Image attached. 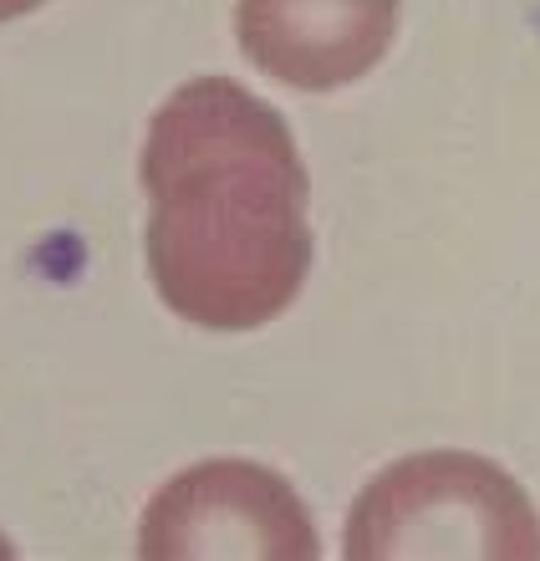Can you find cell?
I'll use <instances>...</instances> for the list:
<instances>
[{"label": "cell", "mask_w": 540, "mask_h": 561, "mask_svg": "<svg viewBox=\"0 0 540 561\" xmlns=\"http://www.w3.org/2000/svg\"><path fill=\"white\" fill-rule=\"evenodd\" d=\"M36 5H46V0H0V21H15V15L36 11Z\"/></svg>", "instance_id": "obj_5"}, {"label": "cell", "mask_w": 540, "mask_h": 561, "mask_svg": "<svg viewBox=\"0 0 540 561\" xmlns=\"http://www.w3.org/2000/svg\"><path fill=\"white\" fill-rule=\"evenodd\" d=\"M138 551L153 561H311L322 541L286 474L205 459L153 495Z\"/></svg>", "instance_id": "obj_3"}, {"label": "cell", "mask_w": 540, "mask_h": 561, "mask_svg": "<svg viewBox=\"0 0 540 561\" xmlns=\"http://www.w3.org/2000/svg\"><path fill=\"white\" fill-rule=\"evenodd\" d=\"M403 0H240L234 36L261 72L296 92H332L367 77L398 36Z\"/></svg>", "instance_id": "obj_4"}, {"label": "cell", "mask_w": 540, "mask_h": 561, "mask_svg": "<svg viewBox=\"0 0 540 561\" xmlns=\"http://www.w3.org/2000/svg\"><path fill=\"white\" fill-rule=\"evenodd\" d=\"M352 561H536L540 516L495 459L434 449L367 480L347 516Z\"/></svg>", "instance_id": "obj_2"}, {"label": "cell", "mask_w": 540, "mask_h": 561, "mask_svg": "<svg viewBox=\"0 0 540 561\" xmlns=\"http://www.w3.org/2000/svg\"><path fill=\"white\" fill-rule=\"evenodd\" d=\"M148 276L163 307L205 332H255L311 271L307 169L271 103L230 77H194L143 144Z\"/></svg>", "instance_id": "obj_1"}]
</instances>
